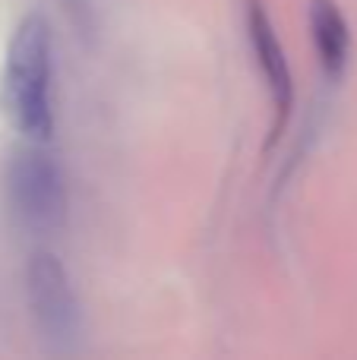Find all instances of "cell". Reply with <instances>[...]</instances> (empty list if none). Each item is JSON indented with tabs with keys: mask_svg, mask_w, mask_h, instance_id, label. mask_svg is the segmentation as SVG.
Listing matches in <instances>:
<instances>
[{
	"mask_svg": "<svg viewBox=\"0 0 357 360\" xmlns=\"http://www.w3.org/2000/svg\"><path fill=\"white\" fill-rule=\"evenodd\" d=\"M247 35H250V48L253 57L259 63V73L266 79V89H269L272 108H275V127H272V136L285 130L291 114V101H294V79H291V67L288 57H285V48L275 35V25H272L269 13L263 10L259 0H250L247 4Z\"/></svg>",
	"mask_w": 357,
	"mask_h": 360,
	"instance_id": "277c9868",
	"label": "cell"
},
{
	"mask_svg": "<svg viewBox=\"0 0 357 360\" xmlns=\"http://www.w3.org/2000/svg\"><path fill=\"white\" fill-rule=\"evenodd\" d=\"M25 288H29V304L38 329L54 345L76 342L82 329V313L63 262L48 250L32 253L29 269H25Z\"/></svg>",
	"mask_w": 357,
	"mask_h": 360,
	"instance_id": "3957f363",
	"label": "cell"
},
{
	"mask_svg": "<svg viewBox=\"0 0 357 360\" xmlns=\"http://www.w3.org/2000/svg\"><path fill=\"white\" fill-rule=\"evenodd\" d=\"M51 79H54L51 25L41 13H29L13 32L4 70L10 117L29 143H48L54 133Z\"/></svg>",
	"mask_w": 357,
	"mask_h": 360,
	"instance_id": "6da1fadb",
	"label": "cell"
},
{
	"mask_svg": "<svg viewBox=\"0 0 357 360\" xmlns=\"http://www.w3.org/2000/svg\"><path fill=\"white\" fill-rule=\"evenodd\" d=\"M41 146L44 143H29V149L16 152L10 165V199L29 231L54 234L67 221V186L60 165Z\"/></svg>",
	"mask_w": 357,
	"mask_h": 360,
	"instance_id": "7a4b0ae2",
	"label": "cell"
},
{
	"mask_svg": "<svg viewBox=\"0 0 357 360\" xmlns=\"http://www.w3.org/2000/svg\"><path fill=\"white\" fill-rule=\"evenodd\" d=\"M310 32L323 70L339 79L351 60V25L335 0H310Z\"/></svg>",
	"mask_w": 357,
	"mask_h": 360,
	"instance_id": "5b68a950",
	"label": "cell"
}]
</instances>
